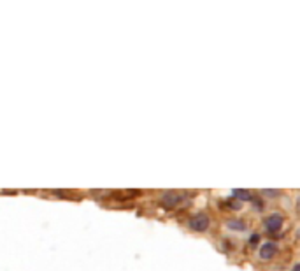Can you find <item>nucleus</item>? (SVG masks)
I'll list each match as a JSON object with an SVG mask.
<instances>
[{
  "instance_id": "9d476101",
  "label": "nucleus",
  "mask_w": 300,
  "mask_h": 271,
  "mask_svg": "<svg viewBox=\"0 0 300 271\" xmlns=\"http://www.w3.org/2000/svg\"><path fill=\"white\" fill-rule=\"evenodd\" d=\"M290 271H300V257L297 259L295 262H291V266H290Z\"/></svg>"
},
{
  "instance_id": "20e7f679",
  "label": "nucleus",
  "mask_w": 300,
  "mask_h": 271,
  "mask_svg": "<svg viewBox=\"0 0 300 271\" xmlns=\"http://www.w3.org/2000/svg\"><path fill=\"white\" fill-rule=\"evenodd\" d=\"M220 229L223 234L232 236V238H239V236H242V234L248 236V234L253 231L251 222L242 215H227L223 220H221Z\"/></svg>"
},
{
  "instance_id": "6e6552de",
  "label": "nucleus",
  "mask_w": 300,
  "mask_h": 271,
  "mask_svg": "<svg viewBox=\"0 0 300 271\" xmlns=\"http://www.w3.org/2000/svg\"><path fill=\"white\" fill-rule=\"evenodd\" d=\"M288 240H290V245L293 247V250L300 248V220H298V224H295V226L291 227Z\"/></svg>"
},
{
  "instance_id": "7ed1b4c3",
  "label": "nucleus",
  "mask_w": 300,
  "mask_h": 271,
  "mask_svg": "<svg viewBox=\"0 0 300 271\" xmlns=\"http://www.w3.org/2000/svg\"><path fill=\"white\" fill-rule=\"evenodd\" d=\"M184 227L193 234H209L214 229V219L207 210H197V212L190 213L184 220Z\"/></svg>"
},
{
  "instance_id": "39448f33",
  "label": "nucleus",
  "mask_w": 300,
  "mask_h": 271,
  "mask_svg": "<svg viewBox=\"0 0 300 271\" xmlns=\"http://www.w3.org/2000/svg\"><path fill=\"white\" fill-rule=\"evenodd\" d=\"M191 201V192L188 190H163L158 195V202L163 210H177Z\"/></svg>"
},
{
  "instance_id": "1a4fd4ad",
  "label": "nucleus",
  "mask_w": 300,
  "mask_h": 271,
  "mask_svg": "<svg viewBox=\"0 0 300 271\" xmlns=\"http://www.w3.org/2000/svg\"><path fill=\"white\" fill-rule=\"evenodd\" d=\"M291 212H293L295 219L300 220V190L291 192Z\"/></svg>"
},
{
  "instance_id": "423d86ee",
  "label": "nucleus",
  "mask_w": 300,
  "mask_h": 271,
  "mask_svg": "<svg viewBox=\"0 0 300 271\" xmlns=\"http://www.w3.org/2000/svg\"><path fill=\"white\" fill-rule=\"evenodd\" d=\"M256 192H258L260 197H263L267 202H269V201H279L286 190H283V188H260V190H256Z\"/></svg>"
},
{
  "instance_id": "f03ea898",
  "label": "nucleus",
  "mask_w": 300,
  "mask_h": 271,
  "mask_svg": "<svg viewBox=\"0 0 300 271\" xmlns=\"http://www.w3.org/2000/svg\"><path fill=\"white\" fill-rule=\"evenodd\" d=\"M291 220L288 219V213L281 208H270L260 219V233L267 236V240H288L291 231Z\"/></svg>"
},
{
  "instance_id": "f257e3e1",
  "label": "nucleus",
  "mask_w": 300,
  "mask_h": 271,
  "mask_svg": "<svg viewBox=\"0 0 300 271\" xmlns=\"http://www.w3.org/2000/svg\"><path fill=\"white\" fill-rule=\"evenodd\" d=\"M295 250L288 240H263L248 261L256 269H284L290 266Z\"/></svg>"
},
{
  "instance_id": "0eeeda50",
  "label": "nucleus",
  "mask_w": 300,
  "mask_h": 271,
  "mask_svg": "<svg viewBox=\"0 0 300 271\" xmlns=\"http://www.w3.org/2000/svg\"><path fill=\"white\" fill-rule=\"evenodd\" d=\"M256 192L255 190H248V188H234V190H230V195L232 197H235L237 201H241L242 205H246V202H251L253 197H255Z\"/></svg>"
}]
</instances>
